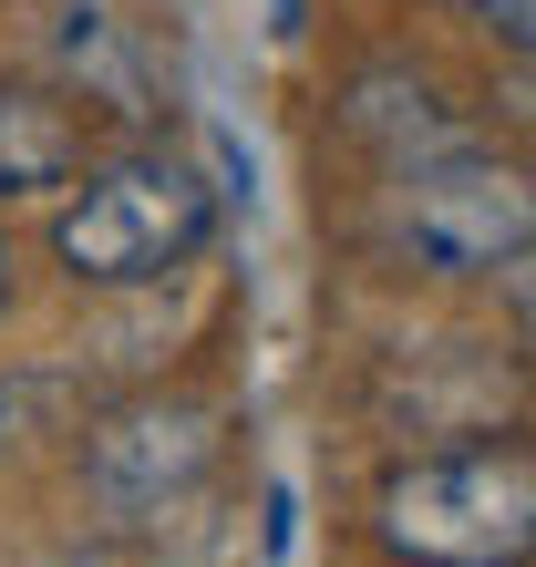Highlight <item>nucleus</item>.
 Segmentation results:
<instances>
[{"label": "nucleus", "mask_w": 536, "mask_h": 567, "mask_svg": "<svg viewBox=\"0 0 536 567\" xmlns=\"http://www.w3.org/2000/svg\"><path fill=\"white\" fill-rule=\"evenodd\" d=\"M372 537L402 567H536V444H444L392 464Z\"/></svg>", "instance_id": "obj_1"}, {"label": "nucleus", "mask_w": 536, "mask_h": 567, "mask_svg": "<svg viewBox=\"0 0 536 567\" xmlns=\"http://www.w3.org/2000/svg\"><path fill=\"white\" fill-rule=\"evenodd\" d=\"M207 238H217V186L165 145L104 155L73 186V207L52 217V258L83 289H155V279L196 269Z\"/></svg>", "instance_id": "obj_2"}, {"label": "nucleus", "mask_w": 536, "mask_h": 567, "mask_svg": "<svg viewBox=\"0 0 536 567\" xmlns=\"http://www.w3.org/2000/svg\"><path fill=\"white\" fill-rule=\"evenodd\" d=\"M402 238H413L423 269H454V279L506 269L536 248V176L454 135L402 165Z\"/></svg>", "instance_id": "obj_3"}, {"label": "nucleus", "mask_w": 536, "mask_h": 567, "mask_svg": "<svg viewBox=\"0 0 536 567\" xmlns=\"http://www.w3.org/2000/svg\"><path fill=\"white\" fill-rule=\"evenodd\" d=\"M217 464V413L207 403H124L83 433V485L104 506H165Z\"/></svg>", "instance_id": "obj_4"}, {"label": "nucleus", "mask_w": 536, "mask_h": 567, "mask_svg": "<svg viewBox=\"0 0 536 567\" xmlns=\"http://www.w3.org/2000/svg\"><path fill=\"white\" fill-rule=\"evenodd\" d=\"M83 165V114L42 83H0V196L62 186Z\"/></svg>", "instance_id": "obj_5"}, {"label": "nucleus", "mask_w": 536, "mask_h": 567, "mask_svg": "<svg viewBox=\"0 0 536 567\" xmlns=\"http://www.w3.org/2000/svg\"><path fill=\"white\" fill-rule=\"evenodd\" d=\"M73 403L52 372H0V464H21L31 454V433H52V413Z\"/></svg>", "instance_id": "obj_6"}, {"label": "nucleus", "mask_w": 536, "mask_h": 567, "mask_svg": "<svg viewBox=\"0 0 536 567\" xmlns=\"http://www.w3.org/2000/svg\"><path fill=\"white\" fill-rule=\"evenodd\" d=\"M475 21L495 31V42H516V52H536V0H475Z\"/></svg>", "instance_id": "obj_7"}, {"label": "nucleus", "mask_w": 536, "mask_h": 567, "mask_svg": "<svg viewBox=\"0 0 536 567\" xmlns=\"http://www.w3.org/2000/svg\"><path fill=\"white\" fill-rule=\"evenodd\" d=\"M506 299H516V320H526V341H536V248L506 258Z\"/></svg>", "instance_id": "obj_8"}, {"label": "nucleus", "mask_w": 536, "mask_h": 567, "mask_svg": "<svg viewBox=\"0 0 536 567\" xmlns=\"http://www.w3.org/2000/svg\"><path fill=\"white\" fill-rule=\"evenodd\" d=\"M0 299H11V248H0Z\"/></svg>", "instance_id": "obj_9"}]
</instances>
